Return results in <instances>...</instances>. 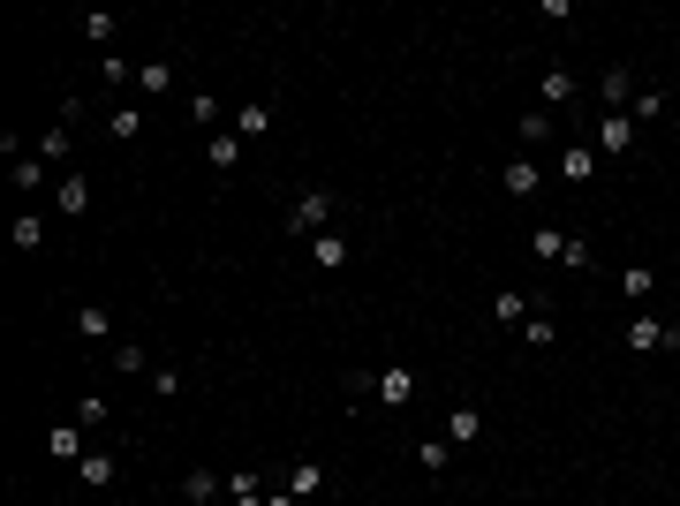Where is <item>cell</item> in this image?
<instances>
[{"mask_svg":"<svg viewBox=\"0 0 680 506\" xmlns=\"http://www.w3.org/2000/svg\"><path fill=\"white\" fill-rule=\"evenodd\" d=\"M333 212H340L333 189H303V197H295V212H288V235H310V242H318L325 227H333Z\"/></svg>","mask_w":680,"mask_h":506,"instance_id":"6da1fadb","label":"cell"},{"mask_svg":"<svg viewBox=\"0 0 680 506\" xmlns=\"http://www.w3.org/2000/svg\"><path fill=\"white\" fill-rule=\"evenodd\" d=\"M628 348L635 355H680V325H665V318H628Z\"/></svg>","mask_w":680,"mask_h":506,"instance_id":"7a4b0ae2","label":"cell"},{"mask_svg":"<svg viewBox=\"0 0 680 506\" xmlns=\"http://www.w3.org/2000/svg\"><path fill=\"white\" fill-rule=\"evenodd\" d=\"M635 91H643V76H635V68H620V61H612L605 76H597V99H605V114H620V106H635Z\"/></svg>","mask_w":680,"mask_h":506,"instance_id":"3957f363","label":"cell"},{"mask_svg":"<svg viewBox=\"0 0 680 506\" xmlns=\"http://www.w3.org/2000/svg\"><path fill=\"white\" fill-rule=\"evenodd\" d=\"M371 393H378L386 408H408V401H416V371H408V363H386V371L371 378Z\"/></svg>","mask_w":680,"mask_h":506,"instance_id":"277c9868","label":"cell"},{"mask_svg":"<svg viewBox=\"0 0 680 506\" xmlns=\"http://www.w3.org/2000/svg\"><path fill=\"white\" fill-rule=\"evenodd\" d=\"M8 174H16V197H46V182H53V167L38 152H16V159H8Z\"/></svg>","mask_w":680,"mask_h":506,"instance_id":"5b68a950","label":"cell"},{"mask_svg":"<svg viewBox=\"0 0 680 506\" xmlns=\"http://www.w3.org/2000/svg\"><path fill=\"white\" fill-rule=\"evenodd\" d=\"M53 212H68V220H84V212H91V182H84V174H61V182H53Z\"/></svg>","mask_w":680,"mask_h":506,"instance_id":"8992f818","label":"cell"},{"mask_svg":"<svg viewBox=\"0 0 680 506\" xmlns=\"http://www.w3.org/2000/svg\"><path fill=\"white\" fill-rule=\"evenodd\" d=\"M114 476H121V461H114V454H99V446H91V454L76 461V484H84V491H106Z\"/></svg>","mask_w":680,"mask_h":506,"instance_id":"52a82bcc","label":"cell"},{"mask_svg":"<svg viewBox=\"0 0 680 506\" xmlns=\"http://www.w3.org/2000/svg\"><path fill=\"white\" fill-rule=\"evenodd\" d=\"M590 144H597V152H612V159H620V152L635 144V121H628V114H605V121H597V136H590Z\"/></svg>","mask_w":680,"mask_h":506,"instance_id":"ba28073f","label":"cell"},{"mask_svg":"<svg viewBox=\"0 0 680 506\" xmlns=\"http://www.w3.org/2000/svg\"><path fill=\"white\" fill-rule=\"evenodd\" d=\"M204 159H212L220 174H235L242 167V136L235 129H212V136H204Z\"/></svg>","mask_w":680,"mask_h":506,"instance_id":"9c48e42d","label":"cell"},{"mask_svg":"<svg viewBox=\"0 0 680 506\" xmlns=\"http://www.w3.org/2000/svg\"><path fill=\"white\" fill-rule=\"evenodd\" d=\"M476 439H484V408L461 401L454 416H446V446H476Z\"/></svg>","mask_w":680,"mask_h":506,"instance_id":"30bf717a","label":"cell"},{"mask_svg":"<svg viewBox=\"0 0 680 506\" xmlns=\"http://www.w3.org/2000/svg\"><path fill=\"white\" fill-rule=\"evenodd\" d=\"M537 159H507V167H499V189H507V197H537Z\"/></svg>","mask_w":680,"mask_h":506,"instance_id":"8fae6325","label":"cell"},{"mask_svg":"<svg viewBox=\"0 0 680 506\" xmlns=\"http://www.w3.org/2000/svg\"><path fill=\"white\" fill-rule=\"evenodd\" d=\"M597 174V144H560V182H590Z\"/></svg>","mask_w":680,"mask_h":506,"instance_id":"7c38bea8","label":"cell"},{"mask_svg":"<svg viewBox=\"0 0 680 506\" xmlns=\"http://www.w3.org/2000/svg\"><path fill=\"white\" fill-rule=\"evenodd\" d=\"M235 136H242V144H265V136H272V106H265V99H250V106L235 114Z\"/></svg>","mask_w":680,"mask_h":506,"instance_id":"4fadbf2b","label":"cell"},{"mask_svg":"<svg viewBox=\"0 0 680 506\" xmlns=\"http://www.w3.org/2000/svg\"><path fill=\"white\" fill-rule=\"evenodd\" d=\"M537 91H544V114H567V99H575L582 84L567 76V68H544V84H537Z\"/></svg>","mask_w":680,"mask_h":506,"instance_id":"5bb4252c","label":"cell"},{"mask_svg":"<svg viewBox=\"0 0 680 506\" xmlns=\"http://www.w3.org/2000/svg\"><path fill=\"white\" fill-rule=\"evenodd\" d=\"M220 491H227V476H212V469H189V476H182V499H189V506L220 499Z\"/></svg>","mask_w":680,"mask_h":506,"instance_id":"9a60e30c","label":"cell"},{"mask_svg":"<svg viewBox=\"0 0 680 506\" xmlns=\"http://www.w3.org/2000/svg\"><path fill=\"white\" fill-rule=\"evenodd\" d=\"M310 257H318V272H340V265H348V235H333V227H325V235L310 242Z\"/></svg>","mask_w":680,"mask_h":506,"instance_id":"2e32d148","label":"cell"},{"mask_svg":"<svg viewBox=\"0 0 680 506\" xmlns=\"http://www.w3.org/2000/svg\"><path fill=\"white\" fill-rule=\"evenodd\" d=\"M68 325H76V340H106V333H114V318H106L99 303H76V318H68Z\"/></svg>","mask_w":680,"mask_h":506,"instance_id":"e0dca14e","label":"cell"},{"mask_svg":"<svg viewBox=\"0 0 680 506\" xmlns=\"http://www.w3.org/2000/svg\"><path fill=\"white\" fill-rule=\"evenodd\" d=\"M114 371H129V378H152L159 363L144 355V340H121V348H114Z\"/></svg>","mask_w":680,"mask_h":506,"instance_id":"ac0fdd59","label":"cell"},{"mask_svg":"<svg viewBox=\"0 0 680 506\" xmlns=\"http://www.w3.org/2000/svg\"><path fill=\"white\" fill-rule=\"evenodd\" d=\"M499 325H529V318H537V310H529V295H522V287H499Z\"/></svg>","mask_w":680,"mask_h":506,"instance_id":"d6986e66","label":"cell"},{"mask_svg":"<svg viewBox=\"0 0 680 506\" xmlns=\"http://www.w3.org/2000/svg\"><path fill=\"white\" fill-rule=\"evenodd\" d=\"M288 491H295V499H318V491H325V469H318V461H295V469H288Z\"/></svg>","mask_w":680,"mask_h":506,"instance_id":"ffe728a7","label":"cell"},{"mask_svg":"<svg viewBox=\"0 0 680 506\" xmlns=\"http://www.w3.org/2000/svg\"><path fill=\"white\" fill-rule=\"evenodd\" d=\"M46 454H53V461H84L91 446L76 439V423H61V431H53V439H46Z\"/></svg>","mask_w":680,"mask_h":506,"instance_id":"44dd1931","label":"cell"},{"mask_svg":"<svg viewBox=\"0 0 680 506\" xmlns=\"http://www.w3.org/2000/svg\"><path fill=\"white\" fill-rule=\"evenodd\" d=\"M136 91H152V99L174 91V61H144V68H136Z\"/></svg>","mask_w":680,"mask_h":506,"instance_id":"7402d4cb","label":"cell"},{"mask_svg":"<svg viewBox=\"0 0 680 506\" xmlns=\"http://www.w3.org/2000/svg\"><path fill=\"white\" fill-rule=\"evenodd\" d=\"M658 114H665V91H658V84H643V91H635V106H628V121L643 129V121H658Z\"/></svg>","mask_w":680,"mask_h":506,"instance_id":"603a6c76","label":"cell"},{"mask_svg":"<svg viewBox=\"0 0 680 506\" xmlns=\"http://www.w3.org/2000/svg\"><path fill=\"white\" fill-rule=\"evenodd\" d=\"M31 152H38V159H46V167H61V159H68V129H61V121H53V129H46V136H38Z\"/></svg>","mask_w":680,"mask_h":506,"instance_id":"cb8c5ba5","label":"cell"},{"mask_svg":"<svg viewBox=\"0 0 680 506\" xmlns=\"http://www.w3.org/2000/svg\"><path fill=\"white\" fill-rule=\"evenodd\" d=\"M650 287H658V272H650V265H620V295H635V303H643Z\"/></svg>","mask_w":680,"mask_h":506,"instance_id":"d4e9b609","label":"cell"},{"mask_svg":"<svg viewBox=\"0 0 680 506\" xmlns=\"http://www.w3.org/2000/svg\"><path fill=\"white\" fill-rule=\"evenodd\" d=\"M106 136H121V144H136V136H144V121H136V106H114V114H106Z\"/></svg>","mask_w":680,"mask_h":506,"instance_id":"484cf974","label":"cell"},{"mask_svg":"<svg viewBox=\"0 0 680 506\" xmlns=\"http://www.w3.org/2000/svg\"><path fill=\"white\" fill-rule=\"evenodd\" d=\"M446 461H454V446H439V439L416 446V469H424V476H446Z\"/></svg>","mask_w":680,"mask_h":506,"instance_id":"4316f807","label":"cell"},{"mask_svg":"<svg viewBox=\"0 0 680 506\" xmlns=\"http://www.w3.org/2000/svg\"><path fill=\"white\" fill-rule=\"evenodd\" d=\"M227 499H235V506H265V491H257L250 469H235V476H227Z\"/></svg>","mask_w":680,"mask_h":506,"instance_id":"83f0119b","label":"cell"},{"mask_svg":"<svg viewBox=\"0 0 680 506\" xmlns=\"http://www.w3.org/2000/svg\"><path fill=\"white\" fill-rule=\"evenodd\" d=\"M114 31H121V16H106V8H99V16H84V38H91V46H114Z\"/></svg>","mask_w":680,"mask_h":506,"instance_id":"f1b7e54d","label":"cell"},{"mask_svg":"<svg viewBox=\"0 0 680 506\" xmlns=\"http://www.w3.org/2000/svg\"><path fill=\"white\" fill-rule=\"evenodd\" d=\"M144 386H152V393H159V401H182V371H174V363H159V371H152V378H144Z\"/></svg>","mask_w":680,"mask_h":506,"instance_id":"f546056e","label":"cell"},{"mask_svg":"<svg viewBox=\"0 0 680 506\" xmlns=\"http://www.w3.org/2000/svg\"><path fill=\"white\" fill-rule=\"evenodd\" d=\"M38 242H46V220H38V212H16V250H38Z\"/></svg>","mask_w":680,"mask_h":506,"instance_id":"4dcf8cb0","label":"cell"},{"mask_svg":"<svg viewBox=\"0 0 680 506\" xmlns=\"http://www.w3.org/2000/svg\"><path fill=\"white\" fill-rule=\"evenodd\" d=\"M189 121H197V129H220V99H212V91H197V99H189Z\"/></svg>","mask_w":680,"mask_h":506,"instance_id":"1f68e13d","label":"cell"},{"mask_svg":"<svg viewBox=\"0 0 680 506\" xmlns=\"http://www.w3.org/2000/svg\"><path fill=\"white\" fill-rule=\"evenodd\" d=\"M529 250H537V257H552V265H560V250H567V235H560V227H537V235H529Z\"/></svg>","mask_w":680,"mask_h":506,"instance_id":"d6a6232c","label":"cell"},{"mask_svg":"<svg viewBox=\"0 0 680 506\" xmlns=\"http://www.w3.org/2000/svg\"><path fill=\"white\" fill-rule=\"evenodd\" d=\"M106 416H114V408H106V393H84V401H76V423H91V431H99Z\"/></svg>","mask_w":680,"mask_h":506,"instance_id":"836d02e7","label":"cell"},{"mask_svg":"<svg viewBox=\"0 0 680 506\" xmlns=\"http://www.w3.org/2000/svg\"><path fill=\"white\" fill-rule=\"evenodd\" d=\"M522 340H529V348H552V340H560V325H552V318H529Z\"/></svg>","mask_w":680,"mask_h":506,"instance_id":"e575fe53","label":"cell"},{"mask_svg":"<svg viewBox=\"0 0 680 506\" xmlns=\"http://www.w3.org/2000/svg\"><path fill=\"white\" fill-rule=\"evenodd\" d=\"M522 136H529V144H544V136H552V114H544V106H529V114H522Z\"/></svg>","mask_w":680,"mask_h":506,"instance_id":"d590c367","label":"cell"},{"mask_svg":"<svg viewBox=\"0 0 680 506\" xmlns=\"http://www.w3.org/2000/svg\"><path fill=\"white\" fill-rule=\"evenodd\" d=\"M99 76H106V84H129L136 68H129V61H121V53H99Z\"/></svg>","mask_w":680,"mask_h":506,"instance_id":"8d00e7d4","label":"cell"},{"mask_svg":"<svg viewBox=\"0 0 680 506\" xmlns=\"http://www.w3.org/2000/svg\"><path fill=\"white\" fill-rule=\"evenodd\" d=\"M560 265H567V272H582V265H590V242H582V235H567V250H560Z\"/></svg>","mask_w":680,"mask_h":506,"instance_id":"74e56055","label":"cell"},{"mask_svg":"<svg viewBox=\"0 0 680 506\" xmlns=\"http://www.w3.org/2000/svg\"><path fill=\"white\" fill-rule=\"evenodd\" d=\"M265 506H303V499H295V491H265Z\"/></svg>","mask_w":680,"mask_h":506,"instance_id":"f35d334b","label":"cell"}]
</instances>
